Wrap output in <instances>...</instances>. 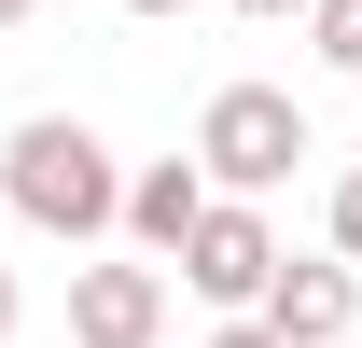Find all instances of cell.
Returning <instances> with one entry per match:
<instances>
[{"instance_id": "1", "label": "cell", "mask_w": 362, "mask_h": 348, "mask_svg": "<svg viewBox=\"0 0 362 348\" xmlns=\"http://www.w3.org/2000/svg\"><path fill=\"white\" fill-rule=\"evenodd\" d=\"M0 195H14V223H42V237H112V209H126V168H112V139L84 126V112H28V126L0 139Z\"/></svg>"}, {"instance_id": "2", "label": "cell", "mask_w": 362, "mask_h": 348, "mask_svg": "<svg viewBox=\"0 0 362 348\" xmlns=\"http://www.w3.org/2000/svg\"><path fill=\"white\" fill-rule=\"evenodd\" d=\"M293 168H307V112H293V84H223L209 112H195V181H209V195H251V209H265Z\"/></svg>"}, {"instance_id": "3", "label": "cell", "mask_w": 362, "mask_h": 348, "mask_svg": "<svg viewBox=\"0 0 362 348\" xmlns=\"http://www.w3.org/2000/svg\"><path fill=\"white\" fill-rule=\"evenodd\" d=\"M168 265L223 306V320H251V306H265V279H279V223L251 209V195H209V209H195V237H181Z\"/></svg>"}, {"instance_id": "4", "label": "cell", "mask_w": 362, "mask_h": 348, "mask_svg": "<svg viewBox=\"0 0 362 348\" xmlns=\"http://www.w3.org/2000/svg\"><path fill=\"white\" fill-rule=\"evenodd\" d=\"M279 348H349V320H362V265H334V251H279V279H265V306H251Z\"/></svg>"}, {"instance_id": "5", "label": "cell", "mask_w": 362, "mask_h": 348, "mask_svg": "<svg viewBox=\"0 0 362 348\" xmlns=\"http://www.w3.org/2000/svg\"><path fill=\"white\" fill-rule=\"evenodd\" d=\"M168 335V265H70V348H153Z\"/></svg>"}, {"instance_id": "6", "label": "cell", "mask_w": 362, "mask_h": 348, "mask_svg": "<svg viewBox=\"0 0 362 348\" xmlns=\"http://www.w3.org/2000/svg\"><path fill=\"white\" fill-rule=\"evenodd\" d=\"M195 209H209V181H195V153H168V168H126V209H112V223L168 265L181 237H195Z\"/></svg>"}, {"instance_id": "7", "label": "cell", "mask_w": 362, "mask_h": 348, "mask_svg": "<svg viewBox=\"0 0 362 348\" xmlns=\"http://www.w3.org/2000/svg\"><path fill=\"white\" fill-rule=\"evenodd\" d=\"M307 42H320V56L362 84V0H307Z\"/></svg>"}, {"instance_id": "8", "label": "cell", "mask_w": 362, "mask_h": 348, "mask_svg": "<svg viewBox=\"0 0 362 348\" xmlns=\"http://www.w3.org/2000/svg\"><path fill=\"white\" fill-rule=\"evenodd\" d=\"M320 237H334V265H362V168L334 181V195H320Z\"/></svg>"}, {"instance_id": "9", "label": "cell", "mask_w": 362, "mask_h": 348, "mask_svg": "<svg viewBox=\"0 0 362 348\" xmlns=\"http://www.w3.org/2000/svg\"><path fill=\"white\" fill-rule=\"evenodd\" d=\"M209 348H279V335H265V320H209Z\"/></svg>"}, {"instance_id": "10", "label": "cell", "mask_w": 362, "mask_h": 348, "mask_svg": "<svg viewBox=\"0 0 362 348\" xmlns=\"http://www.w3.org/2000/svg\"><path fill=\"white\" fill-rule=\"evenodd\" d=\"M126 14H139V28H168V14H195V0H126Z\"/></svg>"}, {"instance_id": "11", "label": "cell", "mask_w": 362, "mask_h": 348, "mask_svg": "<svg viewBox=\"0 0 362 348\" xmlns=\"http://www.w3.org/2000/svg\"><path fill=\"white\" fill-rule=\"evenodd\" d=\"M237 14H265V28H279V14H307V0H237Z\"/></svg>"}, {"instance_id": "12", "label": "cell", "mask_w": 362, "mask_h": 348, "mask_svg": "<svg viewBox=\"0 0 362 348\" xmlns=\"http://www.w3.org/2000/svg\"><path fill=\"white\" fill-rule=\"evenodd\" d=\"M0 348H14V265H0Z\"/></svg>"}, {"instance_id": "13", "label": "cell", "mask_w": 362, "mask_h": 348, "mask_svg": "<svg viewBox=\"0 0 362 348\" xmlns=\"http://www.w3.org/2000/svg\"><path fill=\"white\" fill-rule=\"evenodd\" d=\"M0 28H28V0H0Z\"/></svg>"}]
</instances>
